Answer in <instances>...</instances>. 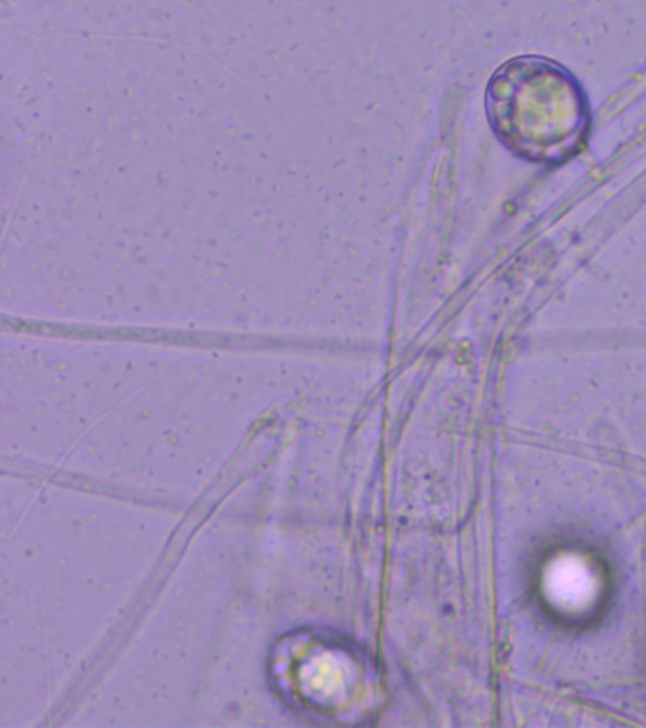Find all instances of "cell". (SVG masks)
Segmentation results:
<instances>
[{
    "mask_svg": "<svg viewBox=\"0 0 646 728\" xmlns=\"http://www.w3.org/2000/svg\"><path fill=\"white\" fill-rule=\"evenodd\" d=\"M552 591L556 592V596L563 597L565 602L582 599V596L589 591L586 571L582 566L563 563L552 577Z\"/></svg>",
    "mask_w": 646,
    "mask_h": 728,
    "instance_id": "6da1fadb",
    "label": "cell"
}]
</instances>
